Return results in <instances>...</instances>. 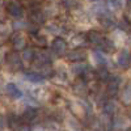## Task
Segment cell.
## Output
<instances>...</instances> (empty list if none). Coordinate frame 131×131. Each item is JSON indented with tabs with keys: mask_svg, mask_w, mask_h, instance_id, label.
I'll use <instances>...</instances> for the list:
<instances>
[{
	"mask_svg": "<svg viewBox=\"0 0 131 131\" xmlns=\"http://www.w3.org/2000/svg\"><path fill=\"white\" fill-rule=\"evenodd\" d=\"M72 70H73V73H76V75H80V76H83L86 71H88V70H86V66L85 64H76V66H73V67H72Z\"/></svg>",
	"mask_w": 131,
	"mask_h": 131,
	"instance_id": "ac0fdd59",
	"label": "cell"
},
{
	"mask_svg": "<svg viewBox=\"0 0 131 131\" xmlns=\"http://www.w3.org/2000/svg\"><path fill=\"white\" fill-rule=\"evenodd\" d=\"M5 92L9 97H12V98H20L21 96H23V92H21L17 88V85H15V84H7Z\"/></svg>",
	"mask_w": 131,
	"mask_h": 131,
	"instance_id": "9c48e42d",
	"label": "cell"
},
{
	"mask_svg": "<svg viewBox=\"0 0 131 131\" xmlns=\"http://www.w3.org/2000/svg\"><path fill=\"white\" fill-rule=\"evenodd\" d=\"M7 13L15 18H20L24 13V7L18 0H10L7 4Z\"/></svg>",
	"mask_w": 131,
	"mask_h": 131,
	"instance_id": "6da1fadb",
	"label": "cell"
},
{
	"mask_svg": "<svg viewBox=\"0 0 131 131\" xmlns=\"http://www.w3.org/2000/svg\"><path fill=\"white\" fill-rule=\"evenodd\" d=\"M127 131H130V130H127Z\"/></svg>",
	"mask_w": 131,
	"mask_h": 131,
	"instance_id": "484cf974",
	"label": "cell"
},
{
	"mask_svg": "<svg viewBox=\"0 0 131 131\" xmlns=\"http://www.w3.org/2000/svg\"><path fill=\"white\" fill-rule=\"evenodd\" d=\"M96 75H97V78L101 79V80H107L109 79V72H107V70L104 67V66L96 71Z\"/></svg>",
	"mask_w": 131,
	"mask_h": 131,
	"instance_id": "d6986e66",
	"label": "cell"
},
{
	"mask_svg": "<svg viewBox=\"0 0 131 131\" xmlns=\"http://www.w3.org/2000/svg\"><path fill=\"white\" fill-rule=\"evenodd\" d=\"M23 58L24 60H26V62H33L34 60V58H36V51L33 50L31 47H25V50H24V52H23Z\"/></svg>",
	"mask_w": 131,
	"mask_h": 131,
	"instance_id": "5bb4252c",
	"label": "cell"
},
{
	"mask_svg": "<svg viewBox=\"0 0 131 131\" xmlns=\"http://www.w3.org/2000/svg\"><path fill=\"white\" fill-rule=\"evenodd\" d=\"M16 131H30V128H29L28 126H25V125H23V126H18Z\"/></svg>",
	"mask_w": 131,
	"mask_h": 131,
	"instance_id": "d4e9b609",
	"label": "cell"
},
{
	"mask_svg": "<svg viewBox=\"0 0 131 131\" xmlns=\"http://www.w3.org/2000/svg\"><path fill=\"white\" fill-rule=\"evenodd\" d=\"M25 78H26V80H29L31 83H39V84L43 83V78L38 72H29L25 75Z\"/></svg>",
	"mask_w": 131,
	"mask_h": 131,
	"instance_id": "2e32d148",
	"label": "cell"
},
{
	"mask_svg": "<svg viewBox=\"0 0 131 131\" xmlns=\"http://www.w3.org/2000/svg\"><path fill=\"white\" fill-rule=\"evenodd\" d=\"M29 18H30L31 23L36 24V25H41V24L45 23V16H43V13L41 12L38 8H36V9L31 10L30 15H29Z\"/></svg>",
	"mask_w": 131,
	"mask_h": 131,
	"instance_id": "8992f818",
	"label": "cell"
},
{
	"mask_svg": "<svg viewBox=\"0 0 131 131\" xmlns=\"http://www.w3.org/2000/svg\"><path fill=\"white\" fill-rule=\"evenodd\" d=\"M73 89H75L76 93H86V84L83 80H80V81L76 83V85L73 86Z\"/></svg>",
	"mask_w": 131,
	"mask_h": 131,
	"instance_id": "ffe728a7",
	"label": "cell"
},
{
	"mask_svg": "<svg viewBox=\"0 0 131 131\" xmlns=\"http://www.w3.org/2000/svg\"><path fill=\"white\" fill-rule=\"evenodd\" d=\"M115 104L114 102H112V101H109V102H106L105 104V106H104V110L107 113V114H112V113H114L115 112Z\"/></svg>",
	"mask_w": 131,
	"mask_h": 131,
	"instance_id": "44dd1931",
	"label": "cell"
},
{
	"mask_svg": "<svg viewBox=\"0 0 131 131\" xmlns=\"http://www.w3.org/2000/svg\"><path fill=\"white\" fill-rule=\"evenodd\" d=\"M93 58L96 59V63L100 66V67H102V66H105L106 64V57L104 55V54L100 51V50H96L94 52H93Z\"/></svg>",
	"mask_w": 131,
	"mask_h": 131,
	"instance_id": "9a60e30c",
	"label": "cell"
},
{
	"mask_svg": "<svg viewBox=\"0 0 131 131\" xmlns=\"http://www.w3.org/2000/svg\"><path fill=\"white\" fill-rule=\"evenodd\" d=\"M62 4H63V7L71 9V8L76 7V4H78V0H62Z\"/></svg>",
	"mask_w": 131,
	"mask_h": 131,
	"instance_id": "603a6c76",
	"label": "cell"
},
{
	"mask_svg": "<svg viewBox=\"0 0 131 131\" xmlns=\"http://www.w3.org/2000/svg\"><path fill=\"white\" fill-rule=\"evenodd\" d=\"M85 58H86V52L84 50H80V49L72 50L68 54V59L72 62H80V60H84Z\"/></svg>",
	"mask_w": 131,
	"mask_h": 131,
	"instance_id": "ba28073f",
	"label": "cell"
},
{
	"mask_svg": "<svg viewBox=\"0 0 131 131\" xmlns=\"http://www.w3.org/2000/svg\"><path fill=\"white\" fill-rule=\"evenodd\" d=\"M122 101H123L126 105L130 104V86H128V85L126 86V89L122 92Z\"/></svg>",
	"mask_w": 131,
	"mask_h": 131,
	"instance_id": "7402d4cb",
	"label": "cell"
},
{
	"mask_svg": "<svg viewBox=\"0 0 131 131\" xmlns=\"http://www.w3.org/2000/svg\"><path fill=\"white\" fill-rule=\"evenodd\" d=\"M98 49H100V51L110 52V51L114 50V43L112 42V39H109V38H105V37H104V39H102V42L100 43Z\"/></svg>",
	"mask_w": 131,
	"mask_h": 131,
	"instance_id": "8fae6325",
	"label": "cell"
},
{
	"mask_svg": "<svg viewBox=\"0 0 131 131\" xmlns=\"http://www.w3.org/2000/svg\"><path fill=\"white\" fill-rule=\"evenodd\" d=\"M5 60H7V63H8L13 70H17V68L23 67V59H21V57L18 55L16 51H12V52L7 54Z\"/></svg>",
	"mask_w": 131,
	"mask_h": 131,
	"instance_id": "3957f363",
	"label": "cell"
},
{
	"mask_svg": "<svg viewBox=\"0 0 131 131\" xmlns=\"http://www.w3.org/2000/svg\"><path fill=\"white\" fill-rule=\"evenodd\" d=\"M36 117H37V110L34 107H28L26 110L24 112V114H23L24 121H33Z\"/></svg>",
	"mask_w": 131,
	"mask_h": 131,
	"instance_id": "e0dca14e",
	"label": "cell"
},
{
	"mask_svg": "<svg viewBox=\"0 0 131 131\" xmlns=\"http://www.w3.org/2000/svg\"><path fill=\"white\" fill-rule=\"evenodd\" d=\"M51 49H52V51L57 54V55H59V57H63L66 52H67V50H68V45H67V42H66L63 38H60V37H58V38H55L52 41V43H51Z\"/></svg>",
	"mask_w": 131,
	"mask_h": 131,
	"instance_id": "7a4b0ae2",
	"label": "cell"
},
{
	"mask_svg": "<svg viewBox=\"0 0 131 131\" xmlns=\"http://www.w3.org/2000/svg\"><path fill=\"white\" fill-rule=\"evenodd\" d=\"M100 24L105 28V29H112L114 26V20L110 17V16H107V15H102L100 17Z\"/></svg>",
	"mask_w": 131,
	"mask_h": 131,
	"instance_id": "7c38bea8",
	"label": "cell"
},
{
	"mask_svg": "<svg viewBox=\"0 0 131 131\" xmlns=\"http://www.w3.org/2000/svg\"><path fill=\"white\" fill-rule=\"evenodd\" d=\"M119 85H121V79L118 76H114V78H110L109 79V83H107V92L109 94H115L119 89Z\"/></svg>",
	"mask_w": 131,
	"mask_h": 131,
	"instance_id": "52a82bcc",
	"label": "cell"
},
{
	"mask_svg": "<svg viewBox=\"0 0 131 131\" xmlns=\"http://www.w3.org/2000/svg\"><path fill=\"white\" fill-rule=\"evenodd\" d=\"M34 42L37 43L38 46H45L46 45V39H45V37H42V36H34Z\"/></svg>",
	"mask_w": 131,
	"mask_h": 131,
	"instance_id": "cb8c5ba5",
	"label": "cell"
},
{
	"mask_svg": "<svg viewBox=\"0 0 131 131\" xmlns=\"http://www.w3.org/2000/svg\"><path fill=\"white\" fill-rule=\"evenodd\" d=\"M10 43H12V46L15 50H21V49H25V38L24 36L21 34V33H16V34H13L12 37H10Z\"/></svg>",
	"mask_w": 131,
	"mask_h": 131,
	"instance_id": "277c9868",
	"label": "cell"
},
{
	"mask_svg": "<svg viewBox=\"0 0 131 131\" xmlns=\"http://www.w3.org/2000/svg\"><path fill=\"white\" fill-rule=\"evenodd\" d=\"M86 38V41L88 42H91L92 45H94V46H100V43L102 42V39H104V37L101 36V33H98V31H96V30H91L89 33H86V36H85Z\"/></svg>",
	"mask_w": 131,
	"mask_h": 131,
	"instance_id": "5b68a950",
	"label": "cell"
},
{
	"mask_svg": "<svg viewBox=\"0 0 131 131\" xmlns=\"http://www.w3.org/2000/svg\"><path fill=\"white\" fill-rule=\"evenodd\" d=\"M118 64H119V67H122V68H128L130 67V54H128V51L123 50L121 54H119Z\"/></svg>",
	"mask_w": 131,
	"mask_h": 131,
	"instance_id": "30bf717a",
	"label": "cell"
},
{
	"mask_svg": "<svg viewBox=\"0 0 131 131\" xmlns=\"http://www.w3.org/2000/svg\"><path fill=\"white\" fill-rule=\"evenodd\" d=\"M107 8L112 10V12H117V10H119L122 8L123 3H122V0H107V3H106Z\"/></svg>",
	"mask_w": 131,
	"mask_h": 131,
	"instance_id": "4fadbf2b",
	"label": "cell"
}]
</instances>
